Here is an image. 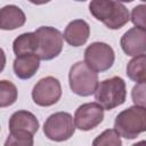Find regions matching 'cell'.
I'll list each match as a JSON object with an SVG mask.
<instances>
[{
	"label": "cell",
	"mask_w": 146,
	"mask_h": 146,
	"mask_svg": "<svg viewBox=\"0 0 146 146\" xmlns=\"http://www.w3.org/2000/svg\"><path fill=\"white\" fill-rule=\"evenodd\" d=\"M91 15L111 30H119L130 21L127 7L119 1L94 0L89 3Z\"/></svg>",
	"instance_id": "1"
},
{
	"label": "cell",
	"mask_w": 146,
	"mask_h": 146,
	"mask_svg": "<svg viewBox=\"0 0 146 146\" xmlns=\"http://www.w3.org/2000/svg\"><path fill=\"white\" fill-rule=\"evenodd\" d=\"M114 129L121 137L135 139L146 131V108L133 105L123 110L115 117Z\"/></svg>",
	"instance_id": "2"
},
{
	"label": "cell",
	"mask_w": 146,
	"mask_h": 146,
	"mask_svg": "<svg viewBox=\"0 0 146 146\" xmlns=\"http://www.w3.org/2000/svg\"><path fill=\"white\" fill-rule=\"evenodd\" d=\"M125 82L120 76H113L98 83L95 99L104 110H113L125 102Z\"/></svg>",
	"instance_id": "3"
},
{
	"label": "cell",
	"mask_w": 146,
	"mask_h": 146,
	"mask_svg": "<svg viewBox=\"0 0 146 146\" xmlns=\"http://www.w3.org/2000/svg\"><path fill=\"white\" fill-rule=\"evenodd\" d=\"M68 82L74 94L87 97L95 94L98 87V74L92 71L86 62H76L70 68Z\"/></svg>",
	"instance_id": "4"
},
{
	"label": "cell",
	"mask_w": 146,
	"mask_h": 146,
	"mask_svg": "<svg viewBox=\"0 0 146 146\" xmlns=\"http://www.w3.org/2000/svg\"><path fill=\"white\" fill-rule=\"evenodd\" d=\"M34 33L39 40L35 54L40 59L50 60L62 52L64 36L59 30L51 26H40L34 31Z\"/></svg>",
	"instance_id": "5"
},
{
	"label": "cell",
	"mask_w": 146,
	"mask_h": 146,
	"mask_svg": "<svg viewBox=\"0 0 146 146\" xmlns=\"http://www.w3.org/2000/svg\"><path fill=\"white\" fill-rule=\"evenodd\" d=\"M75 131V123L72 115L67 112H56L48 116L43 124L46 137L54 141L70 139Z\"/></svg>",
	"instance_id": "6"
},
{
	"label": "cell",
	"mask_w": 146,
	"mask_h": 146,
	"mask_svg": "<svg viewBox=\"0 0 146 146\" xmlns=\"http://www.w3.org/2000/svg\"><path fill=\"white\" fill-rule=\"evenodd\" d=\"M113 48L105 42H94L84 50V62L95 72H105L114 64Z\"/></svg>",
	"instance_id": "7"
},
{
	"label": "cell",
	"mask_w": 146,
	"mask_h": 146,
	"mask_svg": "<svg viewBox=\"0 0 146 146\" xmlns=\"http://www.w3.org/2000/svg\"><path fill=\"white\" fill-rule=\"evenodd\" d=\"M62 96L60 82L54 76L40 79L32 90V99L39 106H51L56 104Z\"/></svg>",
	"instance_id": "8"
},
{
	"label": "cell",
	"mask_w": 146,
	"mask_h": 146,
	"mask_svg": "<svg viewBox=\"0 0 146 146\" xmlns=\"http://www.w3.org/2000/svg\"><path fill=\"white\" fill-rule=\"evenodd\" d=\"M104 120V108L98 103H86L78 107L74 114L75 127L82 131L95 129Z\"/></svg>",
	"instance_id": "9"
},
{
	"label": "cell",
	"mask_w": 146,
	"mask_h": 146,
	"mask_svg": "<svg viewBox=\"0 0 146 146\" xmlns=\"http://www.w3.org/2000/svg\"><path fill=\"white\" fill-rule=\"evenodd\" d=\"M120 44L128 56H139L146 52V30L132 27L128 30L121 38Z\"/></svg>",
	"instance_id": "10"
},
{
	"label": "cell",
	"mask_w": 146,
	"mask_h": 146,
	"mask_svg": "<svg viewBox=\"0 0 146 146\" xmlns=\"http://www.w3.org/2000/svg\"><path fill=\"white\" fill-rule=\"evenodd\" d=\"M90 35V26L83 19H74L67 24L64 31L65 41L72 47H80L84 44Z\"/></svg>",
	"instance_id": "11"
},
{
	"label": "cell",
	"mask_w": 146,
	"mask_h": 146,
	"mask_svg": "<svg viewBox=\"0 0 146 146\" xmlns=\"http://www.w3.org/2000/svg\"><path fill=\"white\" fill-rule=\"evenodd\" d=\"M10 132L24 131L34 135L39 130V121L36 116L29 111H17L11 114L9 119Z\"/></svg>",
	"instance_id": "12"
},
{
	"label": "cell",
	"mask_w": 146,
	"mask_h": 146,
	"mask_svg": "<svg viewBox=\"0 0 146 146\" xmlns=\"http://www.w3.org/2000/svg\"><path fill=\"white\" fill-rule=\"evenodd\" d=\"M40 67V58L36 54L18 56L13 63V68L18 79H31Z\"/></svg>",
	"instance_id": "13"
},
{
	"label": "cell",
	"mask_w": 146,
	"mask_h": 146,
	"mask_svg": "<svg viewBox=\"0 0 146 146\" xmlns=\"http://www.w3.org/2000/svg\"><path fill=\"white\" fill-rule=\"evenodd\" d=\"M26 17L24 11L15 6L8 5L0 10V29L1 30H15L25 24Z\"/></svg>",
	"instance_id": "14"
},
{
	"label": "cell",
	"mask_w": 146,
	"mask_h": 146,
	"mask_svg": "<svg viewBox=\"0 0 146 146\" xmlns=\"http://www.w3.org/2000/svg\"><path fill=\"white\" fill-rule=\"evenodd\" d=\"M39 40L34 32H26L18 35L13 42V50L16 57L35 54L38 50Z\"/></svg>",
	"instance_id": "15"
},
{
	"label": "cell",
	"mask_w": 146,
	"mask_h": 146,
	"mask_svg": "<svg viewBox=\"0 0 146 146\" xmlns=\"http://www.w3.org/2000/svg\"><path fill=\"white\" fill-rule=\"evenodd\" d=\"M127 75L137 83L146 82V55L133 57L127 65Z\"/></svg>",
	"instance_id": "16"
},
{
	"label": "cell",
	"mask_w": 146,
	"mask_h": 146,
	"mask_svg": "<svg viewBox=\"0 0 146 146\" xmlns=\"http://www.w3.org/2000/svg\"><path fill=\"white\" fill-rule=\"evenodd\" d=\"M17 99L16 86L7 80L0 81V106L7 107L13 105Z\"/></svg>",
	"instance_id": "17"
},
{
	"label": "cell",
	"mask_w": 146,
	"mask_h": 146,
	"mask_svg": "<svg viewBox=\"0 0 146 146\" xmlns=\"http://www.w3.org/2000/svg\"><path fill=\"white\" fill-rule=\"evenodd\" d=\"M92 146H122L121 136L115 129H107L94 139Z\"/></svg>",
	"instance_id": "18"
},
{
	"label": "cell",
	"mask_w": 146,
	"mask_h": 146,
	"mask_svg": "<svg viewBox=\"0 0 146 146\" xmlns=\"http://www.w3.org/2000/svg\"><path fill=\"white\" fill-rule=\"evenodd\" d=\"M3 146H33V135L24 131L10 132Z\"/></svg>",
	"instance_id": "19"
},
{
	"label": "cell",
	"mask_w": 146,
	"mask_h": 146,
	"mask_svg": "<svg viewBox=\"0 0 146 146\" xmlns=\"http://www.w3.org/2000/svg\"><path fill=\"white\" fill-rule=\"evenodd\" d=\"M130 19L133 23V25H136V27L146 30V5H137L131 11Z\"/></svg>",
	"instance_id": "20"
},
{
	"label": "cell",
	"mask_w": 146,
	"mask_h": 146,
	"mask_svg": "<svg viewBox=\"0 0 146 146\" xmlns=\"http://www.w3.org/2000/svg\"><path fill=\"white\" fill-rule=\"evenodd\" d=\"M131 98L135 105L146 108V82L137 83L131 90Z\"/></svg>",
	"instance_id": "21"
},
{
	"label": "cell",
	"mask_w": 146,
	"mask_h": 146,
	"mask_svg": "<svg viewBox=\"0 0 146 146\" xmlns=\"http://www.w3.org/2000/svg\"><path fill=\"white\" fill-rule=\"evenodd\" d=\"M132 146H146V140H140V141L133 144Z\"/></svg>",
	"instance_id": "22"
}]
</instances>
